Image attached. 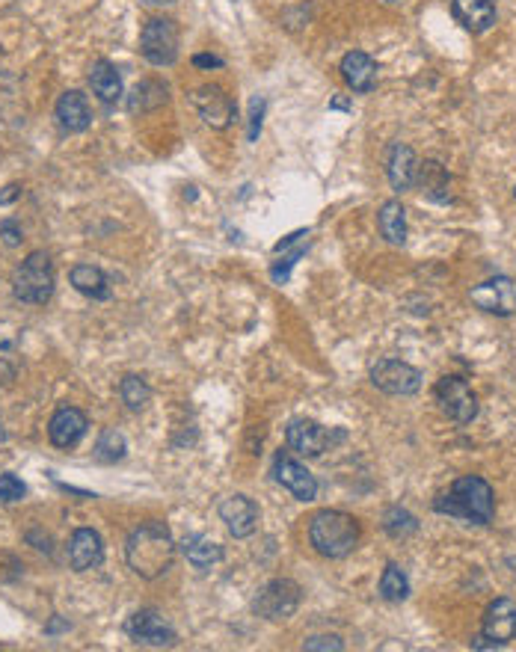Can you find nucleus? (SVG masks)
I'll use <instances>...</instances> for the list:
<instances>
[{"label": "nucleus", "mask_w": 516, "mask_h": 652, "mask_svg": "<svg viewBox=\"0 0 516 652\" xmlns=\"http://www.w3.org/2000/svg\"><path fill=\"white\" fill-rule=\"evenodd\" d=\"M125 561L140 578H161L175 561V540L164 522H143L125 540Z\"/></svg>", "instance_id": "1"}, {"label": "nucleus", "mask_w": 516, "mask_h": 652, "mask_svg": "<svg viewBox=\"0 0 516 652\" xmlns=\"http://www.w3.org/2000/svg\"><path fill=\"white\" fill-rule=\"evenodd\" d=\"M433 510L439 516H451L466 525H490L496 513V492L484 478L463 475L451 484L448 492H442L433 501Z\"/></svg>", "instance_id": "2"}, {"label": "nucleus", "mask_w": 516, "mask_h": 652, "mask_svg": "<svg viewBox=\"0 0 516 652\" xmlns=\"http://www.w3.org/2000/svg\"><path fill=\"white\" fill-rule=\"evenodd\" d=\"M309 543L321 558L342 561L359 543V522L342 510H321L309 522Z\"/></svg>", "instance_id": "3"}, {"label": "nucleus", "mask_w": 516, "mask_h": 652, "mask_svg": "<svg viewBox=\"0 0 516 652\" xmlns=\"http://www.w3.org/2000/svg\"><path fill=\"white\" fill-rule=\"evenodd\" d=\"M54 288H57L54 261L42 249L30 252L12 276V291L27 306H45L54 297Z\"/></svg>", "instance_id": "4"}, {"label": "nucleus", "mask_w": 516, "mask_h": 652, "mask_svg": "<svg viewBox=\"0 0 516 652\" xmlns=\"http://www.w3.org/2000/svg\"><path fill=\"white\" fill-rule=\"evenodd\" d=\"M300 602H303V590H300L297 581H291V578H273V581H267L258 590L256 599H253V608H256L258 617L276 623V620L294 617Z\"/></svg>", "instance_id": "5"}, {"label": "nucleus", "mask_w": 516, "mask_h": 652, "mask_svg": "<svg viewBox=\"0 0 516 652\" xmlns=\"http://www.w3.org/2000/svg\"><path fill=\"white\" fill-rule=\"evenodd\" d=\"M140 54L152 66H172L178 60V27L172 18H149L143 24Z\"/></svg>", "instance_id": "6"}, {"label": "nucleus", "mask_w": 516, "mask_h": 652, "mask_svg": "<svg viewBox=\"0 0 516 652\" xmlns=\"http://www.w3.org/2000/svg\"><path fill=\"white\" fill-rule=\"evenodd\" d=\"M371 383L383 392V395H395V398H407L416 395L425 383V374L419 368H413L410 362L401 359H380L371 368Z\"/></svg>", "instance_id": "7"}, {"label": "nucleus", "mask_w": 516, "mask_h": 652, "mask_svg": "<svg viewBox=\"0 0 516 652\" xmlns=\"http://www.w3.org/2000/svg\"><path fill=\"white\" fill-rule=\"evenodd\" d=\"M433 395H436V404L454 424H472L478 418V398L463 377H442Z\"/></svg>", "instance_id": "8"}, {"label": "nucleus", "mask_w": 516, "mask_h": 652, "mask_svg": "<svg viewBox=\"0 0 516 652\" xmlns=\"http://www.w3.org/2000/svg\"><path fill=\"white\" fill-rule=\"evenodd\" d=\"M196 113L202 116V122L214 131H226L235 116H238V107L235 101L226 95V89H220L217 83H205V86H196L193 95H190Z\"/></svg>", "instance_id": "9"}, {"label": "nucleus", "mask_w": 516, "mask_h": 652, "mask_svg": "<svg viewBox=\"0 0 516 652\" xmlns=\"http://www.w3.org/2000/svg\"><path fill=\"white\" fill-rule=\"evenodd\" d=\"M469 300L481 312H487V315L511 318V315H516V279H511V276H493V279L475 285L469 291Z\"/></svg>", "instance_id": "10"}, {"label": "nucleus", "mask_w": 516, "mask_h": 652, "mask_svg": "<svg viewBox=\"0 0 516 652\" xmlns=\"http://www.w3.org/2000/svg\"><path fill=\"white\" fill-rule=\"evenodd\" d=\"M125 632L131 641L137 644H149V647H170L175 644V629L170 626V620L155 611V608H140L137 614L128 617Z\"/></svg>", "instance_id": "11"}, {"label": "nucleus", "mask_w": 516, "mask_h": 652, "mask_svg": "<svg viewBox=\"0 0 516 652\" xmlns=\"http://www.w3.org/2000/svg\"><path fill=\"white\" fill-rule=\"evenodd\" d=\"M285 439H288V448L300 457H324V451L333 445V433L327 427H321L318 421H309V418H294L285 430Z\"/></svg>", "instance_id": "12"}, {"label": "nucleus", "mask_w": 516, "mask_h": 652, "mask_svg": "<svg viewBox=\"0 0 516 652\" xmlns=\"http://www.w3.org/2000/svg\"><path fill=\"white\" fill-rule=\"evenodd\" d=\"M273 481L279 484V487H285L297 501H315V495H318V481H315V475L306 469V466H300L291 454H276V460H273Z\"/></svg>", "instance_id": "13"}, {"label": "nucleus", "mask_w": 516, "mask_h": 652, "mask_svg": "<svg viewBox=\"0 0 516 652\" xmlns=\"http://www.w3.org/2000/svg\"><path fill=\"white\" fill-rule=\"evenodd\" d=\"M220 519L226 522L229 534L238 537V540H247L253 537L258 528V507L253 498L247 495H229L220 501Z\"/></svg>", "instance_id": "14"}, {"label": "nucleus", "mask_w": 516, "mask_h": 652, "mask_svg": "<svg viewBox=\"0 0 516 652\" xmlns=\"http://www.w3.org/2000/svg\"><path fill=\"white\" fill-rule=\"evenodd\" d=\"M86 427H89V418L84 409L60 407L48 421V439L57 448H75L86 436Z\"/></svg>", "instance_id": "15"}, {"label": "nucleus", "mask_w": 516, "mask_h": 652, "mask_svg": "<svg viewBox=\"0 0 516 652\" xmlns=\"http://www.w3.org/2000/svg\"><path fill=\"white\" fill-rule=\"evenodd\" d=\"M484 635L499 641V644H511L516 638V602L514 599H493L484 611Z\"/></svg>", "instance_id": "16"}, {"label": "nucleus", "mask_w": 516, "mask_h": 652, "mask_svg": "<svg viewBox=\"0 0 516 652\" xmlns=\"http://www.w3.org/2000/svg\"><path fill=\"white\" fill-rule=\"evenodd\" d=\"M451 15L469 33H487L496 24V3L493 0H451Z\"/></svg>", "instance_id": "17"}, {"label": "nucleus", "mask_w": 516, "mask_h": 652, "mask_svg": "<svg viewBox=\"0 0 516 652\" xmlns=\"http://www.w3.org/2000/svg\"><path fill=\"white\" fill-rule=\"evenodd\" d=\"M104 561V543L92 528H78L69 540V564L75 572H86L101 567Z\"/></svg>", "instance_id": "18"}, {"label": "nucleus", "mask_w": 516, "mask_h": 652, "mask_svg": "<svg viewBox=\"0 0 516 652\" xmlns=\"http://www.w3.org/2000/svg\"><path fill=\"white\" fill-rule=\"evenodd\" d=\"M386 175H389V184L392 190L398 193H407L413 184H416V175H419V161H416V152L404 143H395L389 149V161H386Z\"/></svg>", "instance_id": "19"}, {"label": "nucleus", "mask_w": 516, "mask_h": 652, "mask_svg": "<svg viewBox=\"0 0 516 652\" xmlns=\"http://www.w3.org/2000/svg\"><path fill=\"white\" fill-rule=\"evenodd\" d=\"M342 81L353 89V92H371L377 83V63L365 54V51H347L342 57Z\"/></svg>", "instance_id": "20"}, {"label": "nucleus", "mask_w": 516, "mask_h": 652, "mask_svg": "<svg viewBox=\"0 0 516 652\" xmlns=\"http://www.w3.org/2000/svg\"><path fill=\"white\" fill-rule=\"evenodd\" d=\"M181 555L187 558V564H190L193 570L208 572L214 564L223 561V546L214 543V540L205 537V534H187V537L181 540Z\"/></svg>", "instance_id": "21"}, {"label": "nucleus", "mask_w": 516, "mask_h": 652, "mask_svg": "<svg viewBox=\"0 0 516 652\" xmlns=\"http://www.w3.org/2000/svg\"><path fill=\"white\" fill-rule=\"evenodd\" d=\"M57 119H60L63 131H69V134H81V131H86L89 122H92V113H89V104H86L84 92H78V89L63 92L60 101H57Z\"/></svg>", "instance_id": "22"}, {"label": "nucleus", "mask_w": 516, "mask_h": 652, "mask_svg": "<svg viewBox=\"0 0 516 652\" xmlns=\"http://www.w3.org/2000/svg\"><path fill=\"white\" fill-rule=\"evenodd\" d=\"M89 86L92 92L98 95L101 104H116L122 98V78H119V69L110 63V60H95L92 69H89Z\"/></svg>", "instance_id": "23"}, {"label": "nucleus", "mask_w": 516, "mask_h": 652, "mask_svg": "<svg viewBox=\"0 0 516 652\" xmlns=\"http://www.w3.org/2000/svg\"><path fill=\"white\" fill-rule=\"evenodd\" d=\"M69 279H72L75 291H78V294H84V297H89V300H110V297H113V291H110V282H107V276H104V270H101V267H92V264H78V267H72Z\"/></svg>", "instance_id": "24"}, {"label": "nucleus", "mask_w": 516, "mask_h": 652, "mask_svg": "<svg viewBox=\"0 0 516 652\" xmlns=\"http://www.w3.org/2000/svg\"><path fill=\"white\" fill-rule=\"evenodd\" d=\"M377 226H380V235L389 241L392 246H401L407 241V211L398 199H389L380 214H377Z\"/></svg>", "instance_id": "25"}, {"label": "nucleus", "mask_w": 516, "mask_h": 652, "mask_svg": "<svg viewBox=\"0 0 516 652\" xmlns=\"http://www.w3.org/2000/svg\"><path fill=\"white\" fill-rule=\"evenodd\" d=\"M416 184H422V190L428 193V199L433 202H448V169L439 161H425L419 163V175H416Z\"/></svg>", "instance_id": "26"}, {"label": "nucleus", "mask_w": 516, "mask_h": 652, "mask_svg": "<svg viewBox=\"0 0 516 652\" xmlns=\"http://www.w3.org/2000/svg\"><path fill=\"white\" fill-rule=\"evenodd\" d=\"M161 104H167V86L161 81H140L128 98L131 113H149V110H158Z\"/></svg>", "instance_id": "27"}, {"label": "nucleus", "mask_w": 516, "mask_h": 652, "mask_svg": "<svg viewBox=\"0 0 516 652\" xmlns=\"http://www.w3.org/2000/svg\"><path fill=\"white\" fill-rule=\"evenodd\" d=\"M380 596L386 602H404L410 596V578L398 564H386V570L380 575Z\"/></svg>", "instance_id": "28"}, {"label": "nucleus", "mask_w": 516, "mask_h": 652, "mask_svg": "<svg viewBox=\"0 0 516 652\" xmlns=\"http://www.w3.org/2000/svg\"><path fill=\"white\" fill-rule=\"evenodd\" d=\"M119 398H122V404L131 409V412H140V409H146V404L152 401V389H149V383H146L143 377L128 374V377H122V383H119Z\"/></svg>", "instance_id": "29"}, {"label": "nucleus", "mask_w": 516, "mask_h": 652, "mask_svg": "<svg viewBox=\"0 0 516 652\" xmlns=\"http://www.w3.org/2000/svg\"><path fill=\"white\" fill-rule=\"evenodd\" d=\"M383 531L389 537H395V540H404V537L419 531V519L410 510H404V507H389L383 513Z\"/></svg>", "instance_id": "30"}, {"label": "nucleus", "mask_w": 516, "mask_h": 652, "mask_svg": "<svg viewBox=\"0 0 516 652\" xmlns=\"http://www.w3.org/2000/svg\"><path fill=\"white\" fill-rule=\"evenodd\" d=\"M125 451H128V442H125V436L119 430H113V427L101 430V436L95 442V460L98 463H116V460L125 457Z\"/></svg>", "instance_id": "31"}, {"label": "nucleus", "mask_w": 516, "mask_h": 652, "mask_svg": "<svg viewBox=\"0 0 516 652\" xmlns=\"http://www.w3.org/2000/svg\"><path fill=\"white\" fill-rule=\"evenodd\" d=\"M306 255V246L300 244L294 252H288V255H282L273 267H270V279L276 282V285H285L288 282V276H291V270H294V264L300 261Z\"/></svg>", "instance_id": "32"}, {"label": "nucleus", "mask_w": 516, "mask_h": 652, "mask_svg": "<svg viewBox=\"0 0 516 652\" xmlns=\"http://www.w3.org/2000/svg\"><path fill=\"white\" fill-rule=\"evenodd\" d=\"M264 110H267L264 95H253V101H250V119H247V140H250V143H256L258 134H261Z\"/></svg>", "instance_id": "33"}, {"label": "nucleus", "mask_w": 516, "mask_h": 652, "mask_svg": "<svg viewBox=\"0 0 516 652\" xmlns=\"http://www.w3.org/2000/svg\"><path fill=\"white\" fill-rule=\"evenodd\" d=\"M27 495V487L21 484V478H15L12 472L0 475V501L3 504H15Z\"/></svg>", "instance_id": "34"}, {"label": "nucleus", "mask_w": 516, "mask_h": 652, "mask_svg": "<svg viewBox=\"0 0 516 652\" xmlns=\"http://www.w3.org/2000/svg\"><path fill=\"white\" fill-rule=\"evenodd\" d=\"M303 650L315 652V650H333V652H342L344 650V641L339 635H321V638H309L306 644H303Z\"/></svg>", "instance_id": "35"}, {"label": "nucleus", "mask_w": 516, "mask_h": 652, "mask_svg": "<svg viewBox=\"0 0 516 652\" xmlns=\"http://www.w3.org/2000/svg\"><path fill=\"white\" fill-rule=\"evenodd\" d=\"M0 238L6 246H18L21 244V226L15 220H3L0 223Z\"/></svg>", "instance_id": "36"}, {"label": "nucleus", "mask_w": 516, "mask_h": 652, "mask_svg": "<svg viewBox=\"0 0 516 652\" xmlns=\"http://www.w3.org/2000/svg\"><path fill=\"white\" fill-rule=\"evenodd\" d=\"M193 66H196V69H223V60L214 57V54H196V57H193Z\"/></svg>", "instance_id": "37"}, {"label": "nucleus", "mask_w": 516, "mask_h": 652, "mask_svg": "<svg viewBox=\"0 0 516 652\" xmlns=\"http://www.w3.org/2000/svg\"><path fill=\"white\" fill-rule=\"evenodd\" d=\"M303 238H309V229H300V232H291V235H288V238H282V241H279V244L273 246V252H276V255H279V252H285V249H288V246L300 244V241H303Z\"/></svg>", "instance_id": "38"}, {"label": "nucleus", "mask_w": 516, "mask_h": 652, "mask_svg": "<svg viewBox=\"0 0 516 652\" xmlns=\"http://www.w3.org/2000/svg\"><path fill=\"white\" fill-rule=\"evenodd\" d=\"M499 647H505V644H499V641H493V638H487L484 632L472 641V650H499Z\"/></svg>", "instance_id": "39"}, {"label": "nucleus", "mask_w": 516, "mask_h": 652, "mask_svg": "<svg viewBox=\"0 0 516 652\" xmlns=\"http://www.w3.org/2000/svg\"><path fill=\"white\" fill-rule=\"evenodd\" d=\"M18 196H21V187H18V184H9V187H3V193H0V205L15 202Z\"/></svg>", "instance_id": "40"}, {"label": "nucleus", "mask_w": 516, "mask_h": 652, "mask_svg": "<svg viewBox=\"0 0 516 652\" xmlns=\"http://www.w3.org/2000/svg\"><path fill=\"white\" fill-rule=\"evenodd\" d=\"M330 110H353V107H350L347 98H333V101H330Z\"/></svg>", "instance_id": "41"}, {"label": "nucleus", "mask_w": 516, "mask_h": 652, "mask_svg": "<svg viewBox=\"0 0 516 652\" xmlns=\"http://www.w3.org/2000/svg\"><path fill=\"white\" fill-rule=\"evenodd\" d=\"M60 629H69V623H63V620H51V626H48L45 632L54 635V632H60Z\"/></svg>", "instance_id": "42"}, {"label": "nucleus", "mask_w": 516, "mask_h": 652, "mask_svg": "<svg viewBox=\"0 0 516 652\" xmlns=\"http://www.w3.org/2000/svg\"><path fill=\"white\" fill-rule=\"evenodd\" d=\"M143 3H149V6H167V3H175V0H143Z\"/></svg>", "instance_id": "43"}, {"label": "nucleus", "mask_w": 516, "mask_h": 652, "mask_svg": "<svg viewBox=\"0 0 516 652\" xmlns=\"http://www.w3.org/2000/svg\"><path fill=\"white\" fill-rule=\"evenodd\" d=\"M386 3H401V0H386Z\"/></svg>", "instance_id": "44"}, {"label": "nucleus", "mask_w": 516, "mask_h": 652, "mask_svg": "<svg viewBox=\"0 0 516 652\" xmlns=\"http://www.w3.org/2000/svg\"><path fill=\"white\" fill-rule=\"evenodd\" d=\"M514 196H516V190H514Z\"/></svg>", "instance_id": "45"}]
</instances>
